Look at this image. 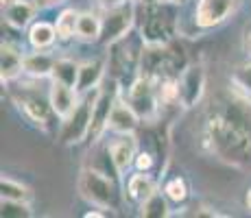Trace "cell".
Wrapping results in <instances>:
<instances>
[{
  "mask_svg": "<svg viewBox=\"0 0 251 218\" xmlns=\"http://www.w3.org/2000/svg\"><path fill=\"white\" fill-rule=\"evenodd\" d=\"M92 216H107V212H85V218H92Z\"/></svg>",
  "mask_w": 251,
  "mask_h": 218,
  "instance_id": "33",
  "label": "cell"
},
{
  "mask_svg": "<svg viewBox=\"0 0 251 218\" xmlns=\"http://www.w3.org/2000/svg\"><path fill=\"white\" fill-rule=\"evenodd\" d=\"M231 85L240 87L243 92L251 94V61L236 66V70L231 72Z\"/></svg>",
  "mask_w": 251,
  "mask_h": 218,
  "instance_id": "28",
  "label": "cell"
},
{
  "mask_svg": "<svg viewBox=\"0 0 251 218\" xmlns=\"http://www.w3.org/2000/svg\"><path fill=\"white\" fill-rule=\"evenodd\" d=\"M79 68L81 64L75 59H68V57H61V59L55 61V68H52V81H59V83H66L76 90V83H79Z\"/></svg>",
  "mask_w": 251,
  "mask_h": 218,
  "instance_id": "22",
  "label": "cell"
},
{
  "mask_svg": "<svg viewBox=\"0 0 251 218\" xmlns=\"http://www.w3.org/2000/svg\"><path fill=\"white\" fill-rule=\"evenodd\" d=\"M76 20H79V11H75V9H64L57 16V20H55L57 42L66 44L70 40H76Z\"/></svg>",
  "mask_w": 251,
  "mask_h": 218,
  "instance_id": "23",
  "label": "cell"
},
{
  "mask_svg": "<svg viewBox=\"0 0 251 218\" xmlns=\"http://www.w3.org/2000/svg\"><path fill=\"white\" fill-rule=\"evenodd\" d=\"M168 214H171L168 212V198L164 192H155L140 205V216L144 218H166Z\"/></svg>",
  "mask_w": 251,
  "mask_h": 218,
  "instance_id": "24",
  "label": "cell"
},
{
  "mask_svg": "<svg viewBox=\"0 0 251 218\" xmlns=\"http://www.w3.org/2000/svg\"><path fill=\"white\" fill-rule=\"evenodd\" d=\"M123 96L129 100V105L136 109L140 120H144V122H151L162 114L160 96H157V81L151 79V76L138 74L131 83L125 87Z\"/></svg>",
  "mask_w": 251,
  "mask_h": 218,
  "instance_id": "8",
  "label": "cell"
},
{
  "mask_svg": "<svg viewBox=\"0 0 251 218\" xmlns=\"http://www.w3.org/2000/svg\"><path fill=\"white\" fill-rule=\"evenodd\" d=\"M33 214L28 201H13V198H2L0 201V216L2 218H28Z\"/></svg>",
  "mask_w": 251,
  "mask_h": 218,
  "instance_id": "27",
  "label": "cell"
},
{
  "mask_svg": "<svg viewBox=\"0 0 251 218\" xmlns=\"http://www.w3.org/2000/svg\"><path fill=\"white\" fill-rule=\"evenodd\" d=\"M40 7H44V9H48V7H57V4H64L66 0H35Z\"/></svg>",
  "mask_w": 251,
  "mask_h": 218,
  "instance_id": "30",
  "label": "cell"
},
{
  "mask_svg": "<svg viewBox=\"0 0 251 218\" xmlns=\"http://www.w3.org/2000/svg\"><path fill=\"white\" fill-rule=\"evenodd\" d=\"M107 48H109L107 64L112 68V79H116L120 85L125 83L129 85L140 74V61H142V50H144L142 35L140 33L136 35L133 31H129L125 37L109 44Z\"/></svg>",
  "mask_w": 251,
  "mask_h": 218,
  "instance_id": "2",
  "label": "cell"
},
{
  "mask_svg": "<svg viewBox=\"0 0 251 218\" xmlns=\"http://www.w3.org/2000/svg\"><path fill=\"white\" fill-rule=\"evenodd\" d=\"M24 74V52L13 42L0 44V79L2 83H13Z\"/></svg>",
  "mask_w": 251,
  "mask_h": 218,
  "instance_id": "14",
  "label": "cell"
},
{
  "mask_svg": "<svg viewBox=\"0 0 251 218\" xmlns=\"http://www.w3.org/2000/svg\"><path fill=\"white\" fill-rule=\"evenodd\" d=\"M201 144L231 166H251V94L234 85L227 98L212 105L201 127Z\"/></svg>",
  "mask_w": 251,
  "mask_h": 218,
  "instance_id": "1",
  "label": "cell"
},
{
  "mask_svg": "<svg viewBox=\"0 0 251 218\" xmlns=\"http://www.w3.org/2000/svg\"><path fill=\"white\" fill-rule=\"evenodd\" d=\"M155 168V153L149 148H140L133 162V170H142V172H151Z\"/></svg>",
  "mask_w": 251,
  "mask_h": 218,
  "instance_id": "29",
  "label": "cell"
},
{
  "mask_svg": "<svg viewBox=\"0 0 251 218\" xmlns=\"http://www.w3.org/2000/svg\"><path fill=\"white\" fill-rule=\"evenodd\" d=\"M118 81L114 79V85ZM107 87L100 83L99 96H96V103H94V111H92V124H90V133H88V142L94 144L103 138V133L107 131V120H109V111H112V105L116 100V96L120 94L123 87Z\"/></svg>",
  "mask_w": 251,
  "mask_h": 218,
  "instance_id": "10",
  "label": "cell"
},
{
  "mask_svg": "<svg viewBox=\"0 0 251 218\" xmlns=\"http://www.w3.org/2000/svg\"><path fill=\"white\" fill-rule=\"evenodd\" d=\"M155 2H162V0H138V4H155Z\"/></svg>",
  "mask_w": 251,
  "mask_h": 218,
  "instance_id": "35",
  "label": "cell"
},
{
  "mask_svg": "<svg viewBox=\"0 0 251 218\" xmlns=\"http://www.w3.org/2000/svg\"><path fill=\"white\" fill-rule=\"evenodd\" d=\"M140 116L136 114V109L129 105V100L123 94L116 96L112 111H109V120H107V131L112 133H136L140 127Z\"/></svg>",
  "mask_w": 251,
  "mask_h": 218,
  "instance_id": "13",
  "label": "cell"
},
{
  "mask_svg": "<svg viewBox=\"0 0 251 218\" xmlns=\"http://www.w3.org/2000/svg\"><path fill=\"white\" fill-rule=\"evenodd\" d=\"M164 194L171 203H175V205H181V203L188 201V196H190V188H188L186 179L179 177V174H175V177H171L166 183H164Z\"/></svg>",
  "mask_w": 251,
  "mask_h": 218,
  "instance_id": "25",
  "label": "cell"
},
{
  "mask_svg": "<svg viewBox=\"0 0 251 218\" xmlns=\"http://www.w3.org/2000/svg\"><path fill=\"white\" fill-rule=\"evenodd\" d=\"M100 26H103V20H100L99 13L94 11H81L79 20H76V40L79 42H88V44H99L100 37Z\"/></svg>",
  "mask_w": 251,
  "mask_h": 218,
  "instance_id": "21",
  "label": "cell"
},
{
  "mask_svg": "<svg viewBox=\"0 0 251 218\" xmlns=\"http://www.w3.org/2000/svg\"><path fill=\"white\" fill-rule=\"evenodd\" d=\"M107 148H109V155H112L116 170L123 177L129 168H133L140 144H138L136 133H116V138L107 142Z\"/></svg>",
  "mask_w": 251,
  "mask_h": 218,
  "instance_id": "12",
  "label": "cell"
},
{
  "mask_svg": "<svg viewBox=\"0 0 251 218\" xmlns=\"http://www.w3.org/2000/svg\"><path fill=\"white\" fill-rule=\"evenodd\" d=\"M179 105L183 109L195 107L205 92V70L199 64H188L181 70L179 79Z\"/></svg>",
  "mask_w": 251,
  "mask_h": 218,
  "instance_id": "11",
  "label": "cell"
},
{
  "mask_svg": "<svg viewBox=\"0 0 251 218\" xmlns=\"http://www.w3.org/2000/svg\"><path fill=\"white\" fill-rule=\"evenodd\" d=\"M105 66L107 61L105 59H88L83 61L79 68V83H76V92L79 94H85V92L94 90L103 83L105 79Z\"/></svg>",
  "mask_w": 251,
  "mask_h": 218,
  "instance_id": "18",
  "label": "cell"
},
{
  "mask_svg": "<svg viewBox=\"0 0 251 218\" xmlns=\"http://www.w3.org/2000/svg\"><path fill=\"white\" fill-rule=\"evenodd\" d=\"M76 188H79V194L90 205L99 207V210L109 212L120 207V186H118V177H114V174L85 166L79 174Z\"/></svg>",
  "mask_w": 251,
  "mask_h": 218,
  "instance_id": "3",
  "label": "cell"
},
{
  "mask_svg": "<svg viewBox=\"0 0 251 218\" xmlns=\"http://www.w3.org/2000/svg\"><path fill=\"white\" fill-rule=\"evenodd\" d=\"M238 0H199L192 13V22L199 31H210V28L221 26L236 13Z\"/></svg>",
  "mask_w": 251,
  "mask_h": 218,
  "instance_id": "9",
  "label": "cell"
},
{
  "mask_svg": "<svg viewBox=\"0 0 251 218\" xmlns=\"http://www.w3.org/2000/svg\"><path fill=\"white\" fill-rule=\"evenodd\" d=\"M79 92L75 87L66 85V83H59V81H52L50 83V90H48V98H50V105L55 109L57 118L64 120L75 111L76 103H79Z\"/></svg>",
  "mask_w": 251,
  "mask_h": 218,
  "instance_id": "15",
  "label": "cell"
},
{
  "mask_svg": "<svg viewBox=\"0 0 251 218\" xmlns=\"http://www.w3.org/2000/svg\"><path fill=\"white\" fill-rule=\"evenodd\" d=\"M100 20H103V26H100L99 44L109 46L116 40L125 37L129 31H133L138 20V4L133 0H125V2L105 7L100 13Z\"/></svg>",
  "mask_w": 251,
  "mask_h": 218,
  "instance_id": "7",
  "label": "cell"
},
{
  "mask_svg": "<svg viewBox=\"0 0 251 218\" xmlns=\"http://www.w3.org/2000/svg\"><path fill=\"white\" fill-rule=\"evenodd\" d=\"M177 7L171 0L155 4H140V35L144 44H171L177 28Z\"/></svg>",
  "mask_w": 251,
  "mask_h": 218,
  "instance_id": "4",
  "label": "cell"
},
{
  "mask_svg": "<svg viewBox=\"0 0 251 218\" xmlns=\"http://www.w3.org/2000/svg\"><path fill=\"white\" fill-rule=\"evenodd\" d=\"M26 40H28V44H31L33 50H48V48H52L55 46V42H57L55 22L35 20L31 26H28Z\"/></svg>",
  "mask_w": 251,
  "mask_h": 218,
  "instance_id": "20",
  "label": "cell"
},
{
  "mask_svg": "<svg viewBox=\"0 0 251 218\" xmlns=\"http://www.w3.org/2000/svg\"><path fill=\"white\" fill-rule=\"evenodd\" d=\"M157 192V183L155 179L151 177V172H142L136 170L131 177L127 179V196L131 198L133 203L142 205L149 196H153Z\"/></svg>",
  "mask_w": 251,
  "mask_h": 218,
  "instance_id": "19",
  "label": "cell"
},
{
  "mask_svg": "<svg viewBox=\"0 0 251 218\" xmlns=\"http://www.w3.org/2000/svg\"><path fill=\"white\" fill-rule=\"evenodd\" d=\"M245 203H247V210L251 212V188L247 190V196H245Z\"/></svg>",
  "mask_w": 251,
  "mask_h": 218,
  "instance_id": "34",
  "label": "cell"
},
{
  "mask_svg": "<svg viewBox=\"0 0 251 218\" xmlns=\"http://www.w3.org/2000/svg\"><path fill=\"white\" fill-rule=\"evenodd\" d=\"M2 2V7H9V4H13V2H18V0H0Z\"/></svg>",
  "mask_w": 251,
  "mask_h": 218,
  "instance_id": "36",
  "label": "cell"
},
{
  "mask_svg": "<svg viewBox=\"0 0 251 218\" xmlns=\"http://www.w3.org/2000/svg\"><path fill=\"white\" fill-rule=\"evenodd\" d=\"M13 103L18 105L20 114L28 120V122L40 127L42 131L55 129V122L59 120L55 114V109H52V105H50V98H48V96H42L40 92L31 85L20 87V90L13 92Z\"/></svg>",
  "mask_w": 251,
  "mask_h": 218,
  "instance_id": "6",
  "label": "cell"
},
{
  "mask_svg": "<svg viewBox=\"0 0 251 218\" xmlns=\"http://www.w3.org/2000/svg\"><path fill=\"white\" fill-rule=\"evenodd\" d=\"M55 61H57V57L48 55L46 50L24 52V74L31 76L33 81L50 79L52 68H55Z\"/></svg>",
  "mask_w": 251,
  "mask_h": 218,
  "instance_id": "17",
  "label": "cell"
},
{
  "mask_svg": "<svg viewBox=\"0 0 251 218\" xmlns=\"http://www.w3.org/2000/svg\"><path fill=\"white\" fill-rule=\"evenodd\" d=\"M171 2H175V4H179V7H181V4H186L188 0H171Z\"/></svg>",
  "mask_w": 251,
  "mask_h": 218,
  "instance_id": "37",
  "label": "cell"
},
{
  "mask_svg": "<svg viewBox=\"0 0 251 218\" xmlns=\"http://www.w3.org/2000/svg\"><path fill=\"white\" fill-rule=\"evenodd\" d=\"M37 9H40L37 2H31V0H18V2L9 4V7H2V18L9 26L22 31V28L31 26V24L35 22Z\"/></svg>",
  "mask_w": 251,
  "mask_h": 218,
  "instance_id": "16",
  "label": "cell"
},
{
  "mask_svg": "<svg viewBox=\"0 0 251 218\" xmlns=\"http://www.w3.org/2000/svg\"><path fill=\"white\" fill-rule=\"evenodd\" d=\"M0 194H2V198H13V201H31L33 196L24 183L16 181L11 177H4V174L0 179Z\"/></svg>",
  "mask_w": 251,
  "mask_h": 218,
  "instance_id": "26",
  "label": "cell"
},
{
  "mask_svg": "<svg viewBox=\"0 0 251 218\" xmlns=\"http://www.w3.org/2000/svg\"><path fill=\"white\" fill-rule=\"evenodd\" d=\"M245 52H247L249 59H251V28L245 33Z\"/></svg>",
  "mask_w": 251,
  "mask_h": 218,
  "instance_id": "31",
  "label": "cell"
},
{
  "mask_svg": "<svg viewBox=\"0 0 251 218\" xmlns=\"http://www.w3.org/2000/svg\"><path fill=\"white\" fill-rule=\"evenodd\" d=\"M100 2V7H112V4H118V2H125V0H99Z\"/></svg>",
  "mask_w": 251,
  "mask_h": 218,
  "instance_id": "32",
  "label": "cell"
},
{
  "mask_svg": "<svg viewBox=\"0 0 251 218\" xmlns=\"http://www.w3.org/2000/svg\"><path fill=\"white\" fill-rule=\"evenodd\" d=\"M99 90H100V85L85 92V94H81L75 111H72L68 118L61 120L59 131H57V140H59L61 144L72 146V144H79V142H83V140H88L90 124H92V111H94Z\"/></svg>",
  "mask_w": 251,
  "mask_h": 218,
  "instance_id": "5",
  "label": "cell"
}]
</instances>
